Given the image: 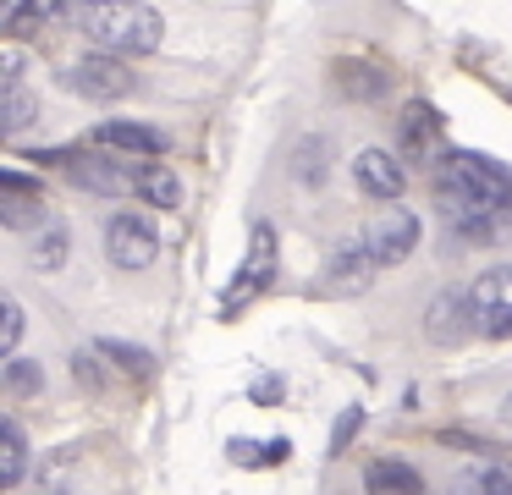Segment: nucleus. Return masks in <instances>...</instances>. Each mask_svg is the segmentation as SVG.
<instances>
[{"instance_id":"a878e982","label":"nucleus","mask_w":512,"mask_h":495,"mask_svg":"<svg viewBox=\"0 0 512 495\" xmlns=\"http://www.w3.org/2000/svg\"><path fill=\"white\" fill-rule=\"evenodd\" d=\"M100 352H105L111 363H122L127 374H138V380H149V374H155V358H149L144 347H133V341H111V336H105Z\"/></svg>"},{"instance_id":"ddd939ff","label":"nucleus","mask_w":512,"mask_h":495,"mask_svg":"<svg viewBox=\"0 0 512 495\" xmlns=\"http://www.w3.org/2000/svg\"><path fill=\"white\" fill-rule=\"evenodd\" d=\"M94 138H100V149L127 154V160H155V154L171 149V132L155 127V121H105Z\"/></svg>"},{"instance_id":"393cba45","label":"nucleus","mask_w":512,"mask_h":495,"mask_svg":"<svg viewBox=\"0 0 512 495\" xmlns=\"http://www.w3.org/2000/svg\"><path fill=\"white\" fill-rule=\"evenodd\" d=\"M39 22H56V0H45V6H6V11H0V28L12 33V39H23V33L39 28Z\"/></svg>"},{"instance_id":"cd10ccee","label":"nucleus","mask_w":512,"mask_h":495,"mask_svg":"<svg viewBox=\"0 0 512 495\" xmlns=\"http://www.w3.org/2000/svg\"><path fill=\"white\" fill-rule=\"evenodd\" d=\"M358 424H364V407H342V418H336V435H331V457H342V451H347V440H353L358 435Z\"/></svg>"},{"instance_id":"20e7f679","label":"nucleus","mask_w":512,"mask_h":495,"mask_svg":"<svg viewBox=\"0 0 512 495\" xmlns=\"http://www.w3.org/2000/svg\"><path fill=\"white\" fill-rule=\"evenodd\" d=\"M468 308H474V336L485 341H512V264L485 270L468 286Z\"/></svg>"},{"instance_id":"6ab92c4d","label":"nucleus","mask_w":512,"mask_h":495,"mask_svg":"<svg viewBox=\"0 0 512 495\" xmlns=\"http://www.w3.org/2000/svg\"><path fill=\"white\" fill-rule=\"evenodd\" d=\"M457 495H512V468L507 462H474L457 479Z\"/></svg>"},{"instance_id":"7ed1b4c3","label":"nucleus","mask_w":512,"mask_h":495,"mask_svg":"<svg viewBox=\"0 0 512 495\" xmlns=\"http://www.w3.org/2000/svg\"><path fill=\"white\" fill-rule=\"evenodd\" d=\"M39 160H56V165H67L72 187H83V193H105V198H111V193H127V187L138 193V182H144V171H149V165L127 160V154H111V149H100V154L50 149V154H39Z\"/></svg>"},{"instance_id":"aec40b11","label":"nucleus","mask_w":512,"mask_h":495,"mask_svg":"<svg viewBox=\"0 0 512 495\" xmlns=\"http://www.w3.org/2000/svg\"><path fill=\"white\" fill-rule=\"evenodd\" d=\"M34 94H28L23 83H0V127L6 132H23V127H34Z\"/></svg>"},{"instance_id":"6e6552de","label":"nucleus","mask_w":512,"mask_h":495,"mask_svg":"<svg viewBox=\"0 0 512 495\" xmlns=\"http://www.w3.org/2000/svg\"><path fill=\"white\" fill-rule=\"evenodd\" d=\"M105 253H111L116 270H149L160 253V231L149 215H138V209H127V215H111V226H105Z\"/></svg>"},{"instance_id":"f257e3e1","label":"nucleus","mask_w":512,"mask_h":495,"mask_svg":"<svg viewBox=\"0 0 512 495\" xmlns=\"http://www.w3.org/2000/svg\"><path fill=\"white\" fill-rule=\"evenodd\" d=\"M83 28L105 44V55H149L166 39V17L149 0H111V6H89Z\"/></svg>"},{"instance_id":"4468645a","label":"nucleus","mask_w":512,"mask_h":495,"mask_svg":"<svg viewBox=\"0 0 512 495\" xmlns=\"http://www.w3.org/2000/svg\"><path fill=\"white\" fill-rule=\"evenodd\" d=\"M375 270H380V264L369 259V242L353 237V242H342V248L325 259V292L353 297V292H364V286L375 281Z\"/></svg>"},{"instance_id":"39448f33","label":"nucleus","mask_w":512,"mask_h":495,"mask_svg":"<svg viewBox=\"0 0 512 495\" xmlns=\"http://www.w3.org/2000/svg\"><path fill=\"white\" fill-rule=\"evenodd\" d=\"M61 83H67L78 99H100V105H111V99L133 94V66H127L122 55L94 50V55H78V61L61 72Z\"/></svg>"},{"instance_id":"423d86ee","label":"nucleus","mask_w":512,"mask_h":495,"mask_svg":"<svg viewBox=\"0 0 512 495\" xmlns=\"http://www.w3.org/2000/svg\"><path fill=\"white\" fill-rule=\"evenodd\" d=\"M270 281H276V231H270V226H254V237H248V259H243V270H237V275H232V286L221 292V314H226V319L243 314L248 297L270 292Z\"/></svg>"},{"instance_id":"f8f14e48","label":"nucleus","mask_w":512,"mask_h":495,"mask_svg":"<svg viewBox=\"0 0 512 495\" xmlns=\"http://www.w3.org/2000/svg\"><path fill=\"white\" fill-rule=\"evenodd\" d=\"M441 132H446V121H441V110H435L430 99H408V105L397 110V138H402V149H408V160H435L441 165L446 160Z\"/></svg>"},{"instance_id":"9d476101","label":"nucleus","mask_w":512,"mask_h":495,"mask_svg":"<svg viewBox=\"0 0 512 495\" xmlns=\"http://www.w3.org/2000/svg\"><path fill=\"white\" fill-rule=\"evenodd\" d=\"M45 215H50L45 187H39L28 171H17V165H0V226L39 231V226H45Z\"/></svg>"},{"instance_id":"f3484780","label":"nucleus","mask_w":512,"mask_h":495,"mask_svg":"<svg viewBox=\"0 0 512 495\" xmlns=\"http://www.w3.org/2000/svg\"><path fill=\"white\" fill-rule=\"evenodd\" d=\"M28 479V435L17 418H0V484L17 490Z\"/></svg>"},{"instance_id":"1a4fd4ad","label":"nucleus","mask_w":512,"mask_h":495,"mask_svg":"<svg viewBox=\"0 0 512 495\" xmlns=\"http://www.w3.org/2000/svg\"><path fill=\"white\" fill-rule=\"evenodd\" d=\"M364 242H369V259H375L380 270H391V264L413 259V248H419V215H413V209H402V204L380 209V215L369 220Z\"/></svg>"},{"instance_id":"dca6fc26","label":"nucleus","mask_w":512,"mask_h":495,"mask_svg":"<svg viewBox=\"0 0 512 495\" xmlns=\"http://www.w3.org/2000/svg\"><path fill=\"white\" fill-rule=\"evenodd\" d=\"M364 490L369 495H424V473L402 457H375L364 468Z\"/></svg>"},{"instance_id":"9b49d317","label":"nucleus","mask_w":512,"mask_h":495,"mask_svg":"<svg viewBox=\"0 0 512 495\" xmlns=\"http://www.w3.org/2000/svg\"><path fill=\"white\" fill-rule=\"evenodd\" d=\"M424 336H430L435 347H463V341L474 336V308H468V292L441 286V292L430 297V308H424Z\"/></svg>"},{"instance_id":"f03ea898","label":"nucleus","mask_w":512,"mask_h":495,"mask_svg":"<svg viewBox=\"0 0 512 495\" xmlns=\"http://www.w3.org/2000/svg\"><path fill=\"white\" fill-rule=\"evenodd\" d=\"M435 198H468V204H512V171L479 149H446L435 165Z\"/></svg>"},{"instance_id":"c756f323","label":"nucleus","mask_w":512,"mask_h":495,"mask_svg":"<svg viewBox=\"0 0 512 495\" xmlns=\"http://www.w3.org/2000/svg\"><path fill=\"white\" fill-rule=\"evenodd\" d=\"M276 396H281L276 380H259V385H254V402H276Z\"/></svg>"},{"instance_id":"0eeeda50","label":"nucleus","mask_w":512,"mask_h":495,"mask_svg":"<svg viewBox=\"0 0 512 495\" xmlns=\"http://www.w3.org/2000/svg\"><path fill=\"white\" fill-rule=\"evenodd\" d=\"M441 215L468 248H501L512 242V204H468V198H441Z\"/></svg>"},{"instance_id":"412c9836","label":"nucleus","mask_w":512,"mask_h":495,"mask_svg":"<svg viewBox=\"0 0 512 495\" xmlns=\"http://www.w3.org/2000/svg\"><path fill=\"white\" fill-rule=\"evenodd\" d=\"M325 160H331V138H303L298 154H292V176L303 187H320L325 182Z\"/></svg>"},{"instance_id":"c85d7f7f","label":"nucleus","mask_w":512,"mask_h":495,"mask_svg":"<svg viewBox=\"0 0 512 495\" xmlns=\"http://www.w3.org/2000/svg\"><path fill=\"white\" fill-rule=\"evenodd\" d=\"M72 374H78V385H89V391H100V385H105V369L89 358V352H78V358H72Z\"/></svg>"},{"instance_id":"bb28decb","label":"nucleus","mask_w":512,"mask_h":495,"mask_svg":"<svg viewBox=\"0 0 512 495\" xmlns=\"http://www.w3.org/2000/svg\"><path fill=\"white\" fill-rule=\"evenodd\" d=\"M0 319H6V330H0V352H6V363H12L17 347H23V303H17V297H0Z\"/></svg>"},{"instance_id":"2eb2a0df","label":"nucleus","mask_w":512,"mask_h":495,"mask_svg":"<svg viewBox=\"0 0 512 495\" xmlns=\"http://www.w3.org/2000/svg\"><path fill=\"white\" fill-rule=\"evenodd\" d=\"M353 182L364 187L369 198H380V204H397L402 187H408V171H402L397 154H386V149H364V154L353 160Z\"/></svg>"},{"instance_id":"b1692460","label":"nucleus","mask_w":512,"mask_h":495,"mask_svg":"<svg viewBox=\"0 0 512 495\" xmlns=\"http://www.w3.org/2000/svg\"><path fill=\"white\" fill-rule=\"evenodd\" d=\"M67 253H72V237L61 226H45L28 259H34V270H61V264H67Z\"/></svg>"},{"instance_id":"a211bd4d","label":"nucleus","mask_w":512,"mask_h":495,"mask_svg":"<svg viewBox=\"0 0 512 495\" xmlns=\"http://www.w3.org/2000/svg\"><path fill=\"white\" fill-rule=\"evenodd\" d=\"M336 77H347V83H342V94L369 99V105L391 94V88H386V83H391V72H386V66H369V61H336Z\"/></svg>"},{"instance_id":"5701e85b","label":"nucleus","mask_w":512,"mask_h":495,"mask_svg":"<svg viewBox=\"0 0 512 495\" xmlns=\"http://www.w3.org/2000/svg\"><path fill=\"white\" fill-rule=\"evenodd\" d=\"M0 385L28 402V396L45 391V363H34V358H12V363H6V374H0Z\"/></svg>"},{"instance_id":"4be33fe9","label":"nucleus","mask_w":512,"mask_h":495,"mask_svg":"<svg viewBox=\"0 0 512 495\" xmlns=\"http://www.w3.org/2000/svg\"><path fill=\"white\" fill-rule=\"evenodd\" d=\"M138 198H144L149 209H177V204H182V182H177V171H160V165H149L144 182H138Z\"/></svg>"}]
</instances>
